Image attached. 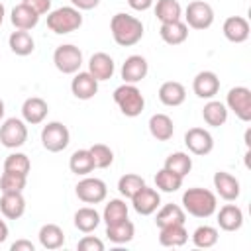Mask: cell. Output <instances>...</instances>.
I'll return each mask as SVG.
<instances>
[{
	"mask_svg": "<svg viewBox=\"0 0 251 251\" xmlns=\"http://www.w3.org/2000/svg\"><path fill=\"white\" fill-rule=\"evenodd\" d=\"M110 31H112L114 41L120 47H131V45L141 41V37H143V24L135 16L118 12L110 20Z\"/></svg>",
	"mask_w": 251,
	"mask_h": 251,
	"instance_id": "1",
	"label": "cell"
},
{
	"mask_svg": "<svg viewBox=\"0 0 251 251\" xmlns=\"http://www.w3.org/2000/svg\"><path fill=\"white\" fill-rule=\"evenodd\" d=\"M182 210L194 218H210L218 210V198L212 190L192 186L182 194Z\"/></svg>",
	"mask_w": 251,
	"mask_h": 251,
	"instance_id": "2",
	"label": "cell"
},
{
	"mask_svg": "<svg viewBox=\"0 0 251 251\" xmlns=\"http://www.w3.org/2000/svg\"><path fill=\"white\" fill-rule=\"evenodd\" d=\"M80 25H82V14L75 6H61L47 14V27L57 35L76 31Z\"/></svg>",
	"mask_w": 251,
	"mask_h": 251,
	"instance_id": "3",
	"label": "cell"
},
{
	"mask_svg": "<svg viewBox=\"0 0 251 251\" xmlns=\"http://www.w3.org/2000/svg\"><path fill=\"white\" fill-rule=\"evenodd\" d=\"M114 102L118 104L120 112L127 118H137L145 108V98L135 84L124 82L114 90Z\"/></svg>",
	"mask_w": 251,
	"mask_h": 251,
	"instance_id": "4",
	"label": "cell"
},
{
	"mask_svg": "<svg viewBox=\"0 0 251 251\" xmlns=\"http://www.w3.org/2000/svg\"><path fill=\"white\" fill-rule=\"evenodd\" d=\"M53 63L57 67L59 73L63 75H75L80 71V65H82V51L73 45V43H65V45H59L53 53Z\"/></svg>",
	"mask_w": 251,
	"mask_h": 251,
	"instance_id": "5",
	"label": "cell"
},
{
	"mask_svg": "<svg viewBox=\"0 0 251 251\" xmlns=\"http://www.w3.org/2000/svg\"><path fill=\"white\" fill-rule=\"evenodd\" d=\"M71 141V131L65 124L61 122H49L47 126H43L41 129V145L49 151V153H59L63 149H67Z\"/></svg>",
	"mask_w": 251,
	"mask_h": 251,
	"instance_id": "6",
	"label": "cell"
},
{
	"mask_svg": "<svg viewBox=\"0 0 251 251\" xmlns=\"http://www.w3.org/2000/svg\"><path fill=\"white\" fill-rule=\"evenodd\" d=\"M27 141V126L20 118H8L0 126V143L8 149H18Z\"/></svg>",
	"mask_w": 251,
	"mask_h": 251,
	"instance_id": "7",
	"label": "cell"
},
{
	"mask_svg": "<svg viewBox=\"0 0 251 251\" xmlns=\"http://www.w3.org/2000/svg\"><path fill=\"white\" fill-rule=\"evenodd\" d=\"M184 24L192 29H208L214 24V10L204 0H192L184 10Z\"/></svg>",
	"mask_w": 251,
	"mask_h": 251,
	"instance_id": "8",
	"label": "cell"
},
{
	"mask_svg": "<svg viewBox=\"0 0 251 251\" xmlns=\"http://www.w3.org/2000/svg\"><path fill=\"white\" fill-rule=\"evenodd\" d=\"M226 108L241 122H251V90L247 86H233L226 96Z\"/></svg>",
	"mask_w": 251,
	"mask_h": 251,
	"instance_id": "9",
	"label": "cell"
},
{
	"mask_svg": "<svg viewBox=\"0 0 251 251\" xmlns=\"http://www.w3.org/2000/svg\"><path fill=\"white\" fill-rule=\"evenodd\" d=\"M75 192L78 196V200H82L84 204H100L106 200L108 188L106 182L102 178L96 176H84L82 180H78V184L75 186Z\"/></svg>",
	"mask_w": 251,
	"mask_h": 251,
	"instance_id": "10",
	"label": "cell"
},
{
	"mask_svg": "<svg viewBox=\"0 0 251 251\" xmlns=\"http://www.w3.org/2000/svg\"><path fill=\"white\" fill-rule=\"evenodd\" d=\"M184 145L192 155H208L214 149V137L204 127H190L184 133Z\"/></svg>",
	"mask_w": 251,
	"mask_h": 251,
	"instance_id": "11",
	"label": "cell"
},
{
	"mask_svg": "<svg viewBox=\"0 0 251 251\" xmlns=\"http://www.w3.org/2000/svg\"><path fill=\"white\" fill-rule=\"evenodd\" d=\"M131 206L137 214L141 216H151L153 212H157V208L161 206V194L155 188H149L147 184L141 186L131 198Z\"/></svg>",
	"mask_w": 251,
	"mask_h": 251,
	"instance_id": "12",
	"label": "cell"
},
{
	"mask_svg": "<svg viewBox=\"0 0 251 251\" xmlns=\"http://www.w3.org/2000/svg\"><path fill=\"white\" fill-rule=\"evenodd\" d=\"M192 90L198 98L212 100L220 90V78L214 71H200L192 80Z\"/></svg>",
	"mask_w": 251,
	"mask_h": 251,
	"instance_id": "13",
	"label": "cell"
},
{
	"mask_svg": "<svg viewBox=\"0 0 251 251\" xmlns=\"http://www.w3.org/2000/svg\"><path fill=\"white\" fill-rule=\"evenodd\" d=\"M214 188H216L218 196L224 198V200H227V202L237 200L239 194H241V184H239V180H237L233 175L226 173V171L214 173Z\"/></svg>",
	"mask_w": 251,
	"mask_h": 251,
	"instance_id": "14",
	"label": "cell"
},
{
	"mask_svg": "<svg viewBox=\"0 0 251 251\" xmlns=\"http://www.w3.org/2000/svg\"><path fill=\"white\" fill-rule=\"evenodd\" d=\"M147 73H149V63L141 55H129L122 65V78L124 82L129 84H137L147 76Z\"/></svg>",
	"mask_w": 251,
	"mask_h": 251,
	"instance_id": "15",
	"label": "cell"
},
{
	"mask_svg": "<svg viewBox=\"0 0 251 251\" xmlns=\"http://www.w3.org/2000/svg\"><path fill=\"white\" fill-rule=\"evenodd\" d=\"M71 92L78 100H90L98 92V80L88 71H78L75 73V78L71 80Z\"/></svg>",
	"mask_w": 251,
	"mask_h": 251,
	"instance_id": "16",
	"label": "cell"
},
{
	"mask_svg": "<svg viewBox=\"0 0 251 251\" xmlns=\"http://www.w3.org/2000/svg\"><path fill=\"white\" fill-rule=\"evenodd\" d=\"M222 31H224V37L227 41L243 43V41L249 39L251 27H249V22L243 16H229V18H226V22L222 25Z\"/></svg>",
	"mask_w": 251,
	"mask_h": 251,
	"instance_id": "17",
	"label": "cell"
},
{
	"mask_svg": "<svg viewBox=\"0 0 251 251\" xmlns=\"http://www.w3.org/2000/svg\"><path fill=\"white\" fill-rule=\"evenodd\" d=\"M47 112H49V106L39 96H29L22 104V118L25 124H31V126L41 124L47 118Z\"/></svg>",
	"mask_w": 251,
	"mask_h": 251,
	"instance_id": "18",
	"label": "cell"
},
{
	"mask_svg": "<svg viewBox=\"0 0 251 251\" xmlns=\"http://www.w3.org/2000/svg\"><path fill=\"white\" fill-rule=\"evenodd\" d=\"M114 71H116L114 59H112L108 53H104V51H98V53H94V55L88 59V73H90L98 82L112 78Z\"/></svg>",
	"mask_w": 251,
	"mask_h": 251,
	"instance_id": "19",
	"label": "cell"
},
{
	"mask_svg": "<svg viewBox=\"0 0 251 251\" xmlns=\"http://www.w3.org/2000/svg\"><path fill=\"white\" fill-rule=\"evenodd\" d=\"M0 212L8 220H20L25 212V198L22 192H2Z\"/></svg>",
	"mask_w": 251,
	"mask_h": 251,
	"instance_id": "20",
	"label": "cell"
},
{
	"mask_svg": "<svg viewBox=\"0 0 251 251\" xmlns=\"http://www.w3.org/2000/svg\"><path fill=\"white\" fill-rule=\"evenodd\" d=\"M159 100H161V104H165V106H171V108H175V106H180L184 100H186V88H184V84H180L178 80H167V82H163L161 86H159Z\"/></svg>",
	"mask_w": 251,
	"mask_h": 251,
	"instance_id": "21",
	"label": "cell"
},
{
	"mask_svg": "<svg viewBox=\"0 0 251 251\" xmlns=\"http://www.w3.org/2000/svg\"><path fill=\"white\" fill-rule=\"evenodd\" d=\"M10 22L16 29H24V31H29L33 29L37 24H39V14H35L29 6L25 4H18L12 8V14H10Z\"/></svg>",
	"mask_w": 251,
	"mask_h": 251,
	"instance_id": "22",
	"label": "cell"
},
{
	"mask_svg": "<svg viewBox=\"0 0 251 251\" xmlns=\"http://www.w3.org/2000/svg\"><path fill=\"white\" fill-rule=\"evenodd\" d=\"M218 226L224 231H237L243 226V212L235 204H226L218 212Z\"/></svg>",
	"mask_w": 251,
	"mask_h": 251,
	"instance_id": "23",
	"label": "cell"
},
{
	"mask_svg": "<svg viewBox=\"0 0 251 251\" xmlns=\"http://www.w3.org/2000/svg\"><path fill=\"white\" fill-rule=\"evenodd\" d=\"M37 239H39V245L43 249H49V251L61 249L65 245V233H63V229L57 224H45V226H41L39 227V233H37Z\"/></svg>",
	"mask_w": 251,
	"mask_h": 251,
	"instance_id": "24",
	"label": "cell"
},
{
	"mask_svg": "<svg viewBox=\"0 0 251 251\" xmlns=\"http://www.w3.org/2000/svg\"><path fill=\"white\" fill-rule=\"evenodd\" d=\"M159 35L167 45H180L186 41L188 37V25L184 22H169V24H161L159 27Z\"/></svg>",
	"mask_w": 251,
	"mask_h": 251,
	"instance_id": "25",
	"label": "cell"
},
{
	"mask_svg": "<svg viewBox=\"0 0 251 251\" xmlns=\"http://www.w3.org/2000/svg\"><path fill=\"white\" fill-rule=\"evenodd\" d=\"M149 133L157 141H169L175 133V124L167 114H153L149 118Z\"/></svg>",
	"mask_w": 251,
	"mask_h": 251,
	"instance_id": "26",
	"label": "cell"
},
{
	"mask_svg": "<svg viewBox=\"0 0 251 251\" xmlns=\"http://www.w3.org/2000/svg\"><path fill=\"white\" fill-rule=\"evenodd\" d=\"M8 45H10L12 53L18 55V57H27L35 49V41H33L31 33L29 31H24V29L12 31L10 37H8Z\"/></svg>",
	"mask_w": 251,
	"mask_h": 251,
	"instance_id": "27",
	"label": "cell"
},
{
	"mask_svg": "<svg viewBox=\"0 0 251 251\" xmlns=\"http://www.w3.org/2000/svg\"><path fill=\"white\" fill-rule=\"evenodd\" d=\"M75 227L82 233H90L98 227V224L102 222V216L96 212V208H90V206H82L75 212Z\"/></svg>",
	"mask_w": 251,
	"mask_h": 251,
	"instance_id": "28",
	"label": "cell"
},
{
	"mask_svg": "<svg viewBox=\"0 0 251 251\" xmlns=\"http://www.w3.org/2000/svg\"><path fill=\"white\" fill-rule=\"evenodd\" d=\"M159 229V243L163 247H182L188 241V231L184 229V224H175Z\"/></svg>",
	"mask_w": 251,
	"mask_h": 251,
	"instance_id": "29",
	"label": "cell"
},
{
	"mask_svg": "<svg viewBox=\"0 0 251 251\" xmlns=\"http://www.w3.org/2000/svg\"><path fill=\"white\" fill-rule=\"evenodd\" d=\"M186 222V212L178 204H165L159 208L155 216V226L157 227H167L175 224H184Z\"/></svg>",
	"mask_w": 251,
	"mask_h": 251,
	"instance_id": "30",
	"label": "cell"
},
{
	"mask_svg": "<svg viewBox=\"0 0 251 251\" xmlns=\"http://www.w3.org/2000/svg\"><path fill=\"white\" fill-rule=\"evenodd\" d=\"M202 118L210 127H220L227 122V108L218 100H208L202 108Z\"/></svg>",
	"mask_w": 251,
	"mask_h": 251,
	"instance_id": "31",
	"label": "cell"
},
{
	"mask_svg": "<svg viewBox=\"0 0 251 251\" xmlns=\"http://www.w3.org/2000/svg\"><path fill=\"white\" fill-rule=\"evenodd\" d=\"M69 169H71V173H75L78 176H86L88 173H92L96 167H94V159H92L90 151L76 149L69 159Z\"/></svg>",
	"mask_w": 251,
	"mask_h": 251,
	"instance_id": "32",
	"label": "cell"
},
{
	"mask_svg": "<svg viewBox=\"0 0 251 251\" xmlns=\"http://www.w3.org/2000/svg\"><path fill=\"white\" fill-rule=\"evenodd\" d=\"M135 235V226L129 222V220H124V222H118V224H112V226H106V237L112 241V243H127L131 241Z\"/></svg>",
	"mask_w": 251,
	"mask_h": 251,
	"instance_id": "33",
	"label": "cell"
},
{
	"mask_svg": "<svg viewBox=\"0 0 251 251\" xmlns=\"http://www.w3.org/2000/svg\"><path fill=\"white\" fill-rule=\"evenodd\" d=\"M155 16L161 24L169 22H178L182 18V8L178 0H157L155 4Z\"/></svg>",
	"mask_w": 251,
	"mask_h": 251,
	"instance_id": "34",
	"label": "cell"
},
{
	"mask_svg": "<svg viewBox=\"0 0 251 251\" xmlns=\"http://www.w3.org/2000/svg\"><path fill=\"white\" fill-rule=\"evenodd\" d=\"M102 220L106 222V226H112V224H118V222L127 220V204H126V200H122V198H112V200L104 206Z\"/></svg>",
	"mask_w": 251,
	"mask_h": 251,
	"instance_id": "35",
	"label": "cell"
},
{
	"mask_svg": "<svg viewBox=\"0 0 251 251\" xmlns=\"http://www.w3.org/2000/svg\"><path fill=\"white\" fill-rule=\"evenodd\" d=\"M165 169H169L184 178L192 171V157L184 151H175L165 159Z\"/></svg>",
	"mask_w": 251,
	"mask_h": 251,
	"instance_id": "36",
	"label": "cell"
},
{
	"mask_svg": "<svg viewBox=\"0 0 251 251\" xmlns=\"http://www.w3.org/2000/svg\"><path fill=\"white\" fill-rule=\"evenodd\" d=\"M155 186H157L161 192H176V190L182 186V176L163 167V169L157 171V175H155Z\"/></svg>",
	"mask_w": 251,
	"mask_h": 251,
	"instance_id": "37",
	"label": "cell"
},
{
	"mask_svg": "<svg viewBox=\"0 0 251 251\" xmlns=\"http://www.w3.org/2000/svg\"><path fill=\"white\" fill-rule=\"evenodd\" d=\"M218 237H220V233L214 226H198L192 233V243L200 249H210L218 243Z\"/></svg>",
	"mask_w": 251,
	"mask_h": 251,
	"instance_id": "38",
	"label": "cell"
},
{
	"mask_svg": "<svg viewBox=\"0 0 251 251\" xmlns=\"http://www.w3.org/2000/svg\"><path fill=\"white\" fill-rule=\"evenodd\" d=\"M25 184H27L25 175L10 173V171H4L0 175V190L2 192H24Z\"/></svg>",
	"mask_w": 251,
	"mask_h": 251,
	"instance_id": "39",
	"label": "cell"
},
{
	"mask_svg": "<svg viewBox=\"0 0 251 251\" xmlns=\"http://www.w3.org/2000/svg\"><path fill=\"white\" fill-rule=\"evenodd\" d=\"M141 186H145V180H143V176H139L135 173H127V175L120 176V180H118V190L124 198H131Z\"/></svg>",
	"mask_w": 251,
	"mask_h": 251,
	"instance_id": "40",
	"label": "cell"
},
{
	"mask_svg": "<svg viewBox=\"0 0 251 251\" xmlns=\"http://www.w3.org/2000/svg\"><path fill=\"white\" fill-rule=\"evenodd\" d=\"M4 171H10V173H20V175H25L31 171V161L25 153H10L4 161Z\"/></svg>",
	"mask_w": 251,
	"mask_h": 251,
	"instance_id": "41",
	"label": "cell"
},
{
	"mask_svg": "<svg viewBox=\"0 0 251 251\" xmlns=\"http://www.w3.org/2000/svg\"><path fill=\"white\" fill-rule=\"evenodd\" d=\"M92 159H94V167L96 169H108L112 163H114V151L104 145V143H94L88 147Z\"/></svg>",
	"mask_w": 251,
	"mask_h": 251,
	"instance_id": "42",
	"label": "cell"
},
{
	"mask_svg": "<svg viewBox=\"0 0 251 251\" xmlns=\"http://www.w3.org/2000/svg\"><path fill=\"white\" fill-rule=\"evenodd\" d=\"M78 251H104V241L94 237V235H84L78 243H76Z\"/></svg>",
	"mask_w": 251,
	"mask_h": 251,
	"instance_id": "43",
	"label": "cell"
},
{
	"mask_svg": "<svg viewBox=\"0 0 251 251\" xmlns=\"http://www.w3.org/2000/svg\"><path fill=\"white\" fill-rule=\"evenodd\" d=\"M22 4L29 6V8H31L35 14H39V16L51 12V0H22Z\"/></svg>",
	"mask_w": 251,
	"mask_h": 251,
	"instance_id": "44",
	"label": "cell"
},
{
	"mask_svg": "<svg viewBox=\"0 0 251 251\" xmlns=\"http://www.w3.org/2000/svg\"><path fill=\"white\" fill-rule=\"evenodd\" d=\"M127 4H129V8H133L137 12H145L155 4V0H127Z\"/></svg>",
	"mask_w": 251,
	"mask_h": 251,
	"instance_id": "45",
	"label": "cell"
},
{
	"mask_svg": "<svg viewBox=\"0 0 251 251\" xmlns=\"http://www.w3.org/2000/svg\"><path fill=\"white\" fill-rule=\"evenodd\" d=\"M71 4L76 10H94L100 4V0H71Z\"/></svg>",
	"mask_w": 251,
	"mask_h": 251,
	"instance_id": "46",
	"label": "cell"
},
{
	"mask_svg": "<svg viewBox=\"0 0 251 251\" xmlns=\"http://www.w3.org/2000/svg\"><path fill=\"white\" fill-rule=\"evenodd\" d=\"M10 249H12V251H33L35 245H33L31 241H27V239H18V241L12 243Z\"/></svg>",
	"mask_w": 251,
	"mask_h": 251,
	"instance_id": "47",
	"label": "cell"
},
{
	"mask_svg": "<svg viewBox=\"0 0 251 251\" xmlns=\"http://www.w3.org/2000/svg\"><path fill=\"white\" fill-rule=\"evenodd\" d=\"M8 239V226L4 220H0V243H4Z\"/></svg>",
	"mask_w": 251,
	"mask_h": 251,
	"instance_id": "48",
	"label": "cell"
},
{
	"mask_svg": "<svg viewBox=\"0 0 251 251\" xmlns=\"http://www.w3.org/2000/svg\"><path fill=\"white\" fill-rule=\"evenodd\" d=\"M4 16H6V8H4V4L0 2V25H2V22H4Z\"/></svg>",
	"mask_w": 251,
	"mask_h": 251,
	"instance_id": "49",
	"label": "cell"
},
{
	"mask_svg": "<svg viewBox=\"0 0 251 251\" xmlns=\"http://www.w3.org/2000/svg\"><path fill=\"white\" fill-rule=\"evenodd\" d=\"M4 112H6V106H4V100L0 98V122H2V118H4Z\"/></svg>",
	"mask_w": 251,
	"mask_h": 251,
	"instance_id": "50",
	"label": "cell"
}]
</instances>
